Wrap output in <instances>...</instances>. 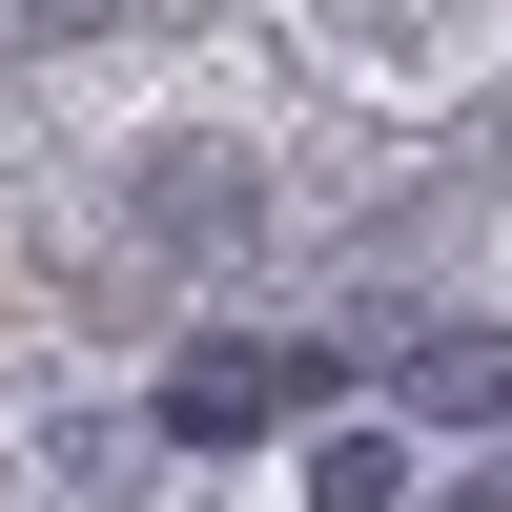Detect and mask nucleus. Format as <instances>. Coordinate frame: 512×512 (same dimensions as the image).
Wrapping results in <instances>:
<instances>
[{
  "label": "nucleus",
  "mask_w": 512,
  "mask_h": 512,
  "mask_svg": "<svg viewBox=\"0 0 512 512\" xmlns=\"http://www.w3.org/2000/svg\"><path fill=\"white\" fill-rule=\"evenodd\" d=\"M328 369H349V349H205V369H164V451H246V431H287Z\"/></svg>",
  "instance_id": "nucleus-1"
},
{
  "label": "nucleus",
  "mask_w": 512,
  "mask_h": 512,
  "mask_svg": "<svg viewBox=\"0 0 512 512\" xmlns=\"http://www.w3.org/2000/svg\"><path fill=\"white\" fill-rule=\"evenodd\" d=\"M410 390L472 410V431H512V328H410Z\"/></svg>",
  "instance_id": "nucleus-2"
},
{
  "label": "nucleus",
  "mask_w": 512,
  "mask_h": 512,
  "mask_svg": "<svg viewBox=\"0 0 512 512\" xmlns=\"http://www.w3.org/2000/svg\"><path fill=\"white\" fill-rule=\"evenodd\" d=\"M472 512H512V492H472Z\"/></svg>",
  "instance_id": "nucleus-3"
}]
</instances>
